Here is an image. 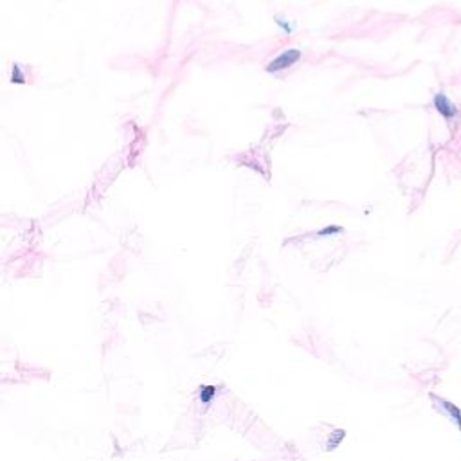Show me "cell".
I'll return each mask as SVG.
<instances>
[{
  "label": "cell",
  "mask_w": 461,
  "mask_h": 461,
  "mask_svg": "<svg viewBox=\"0 0 461 461\" xmlns=\"http://www.w3.org/2000/svg\"><path fill=\"white\" fill-rule=\"evenodd\" d=\"M274 22H276V26L281 29V33H285V35H292L294 31H296V26H294L288 18H285V16H279V15L274 16Z\"/></svg>",
  "instance_id": "cell-3"
},
{
  "label": "cell",
  "mask_w": 461,
  "mask_h": 461,
  "mask_svg": "<svg viewBox=\"0 0 461 461\" xmlns=\"http://www.w3.org/2000/svg\"><path fill=\"white\" fill-rule=\"evenodd\" d=\"M432 103H434V108L440 112V114L443 115L445 119H452L457 115V110L456 107H454L452 103L449 101V98H447L443 92H438V94L434 95V100H432Z\"/></svg>",
  "instance_id": "cell-2"
},
{
  "label": "cell",
  "mask_w": 461,
  "mask_h": 461,
  "mask_svg": "<svg viewBox=\"0 0 461 461\" xmlns=\"http://www.w3.org/2000/svg\"><path fill=\"white\" fill-rule=\"evenodd\" d=\"M303 53L299 49H285L281 54H278V56L274 58V60L269 61V65L265 67V72L269 74H281L283 70L290 69V67H294V65L298 63L299 60H301Z\"/></svg>",
  "instance_id": "cell-1"
},
{
  "label": "cell",
  "mask_w": 461,
  "mask_h": 461,
  "mask_svg": "<svg viewBox=\"0 0 461 461\" xmlns=\"http://www.w3.org/2000/svg\"><path fill=\"white\" fill-rule=\"evenodd\" d=\"M11 81L15 85H23L26 83V72H23L22 65L15 63L13 65V74H11Z\"/></svg>",
  "instance_id": "cell-4"
},
{
  "label": "cell",
  "mask_w": 461,
  "mask_h": 461,
  "mask_svg": "<svg viewBox=\"0 0 461 461\" xmlns=\"http://www.w3.org/2000/svg\"><path fill=\"white\" fill-rule=\"evenodd\" d=\"M343 233V227H339V225H326V227H323L321 231H317V236L324 238V236H335V234H341Z\"/></svg>",
  "instance_id": "cell-5"
}]
</instances>
